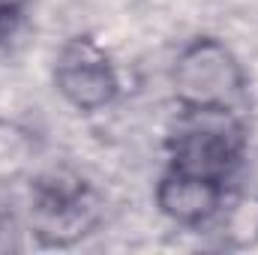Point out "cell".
<instances>
[{"label":"cell","instance_id":"8","mask_svg":"<svg viewBox=\"0 0 258 255\" xmlns=\"http://www.w3.org/2000/svg\"><path fill=\"white\" fill-rule=\"evenodd\" d=\"M27 30V3L24 0H0V54L12 51L15 42Z\"/></svg>","mask_w":258,"mask_h":255},{"label":"cell","instance_id":"7","mask_svg":"<svg viewBox=\"0 0 258 255\" xmlns=\"http://www.w3.org/2000/svg\"><path fill=\"white\" fill-rule=\"evenodd\" d=\"M225 219V237L231 240V246L237 249H246V246H255L258 243V198H243L237 204H231L228 216L222 213Z\"/></svg>","mask_w":258,"mask_h":255},{"label":"cell","instance_id":"2","mask_svg":"<svg viewBox=\"0 0 258 255\" xmlns=\"http://www.w3.org/2000/svg\"><path fill=\"white\" fill-rule=\"evenodd\" d=\"M246 123L240 111H192L180 108L168 129L165 153L171 171L204 180L231 183L246 156Z\"/></svg>","mask_w":258,"mask_h":255},{"label":"cell","instance_id":"3","mask_svg":"<svg viewBox=\"0 0 258 255\" xmlns=\"http://www.w3.org/2000/svg\"><path fill=\"white\" fill-rule=\"evenodd\" d=\"M171 93L177 108L243 111L249 75L240 57L219 36H192L171 63Z\"/></svg>","mask_w":258,"mask_h":255},{"label":"cell","instance_id":"6","mask_svg":"<svg viewBox=\"0 0 258 255\" xmlns=\"http://www.w3.org/2000/svg\"><path fill=\"white\" fill-rule=\"evenodd\" d=\"M33 156H36L33 132L21 123L0 120V183L18 177Z\"/></svg>","mask_w":258,"mask_h":255},{"label":"cell","instance_id":"1","mask_svg":"<svg viewBox=\"0 0 258 255\" xmlns=\"http://www.w3.org/2000/svg\"><path fill=\"white\" fill-rule=\"evenodd\" d=\"M105 204L99 189L69 168H51L30 180L27 231L45 249H69L87 240L102 222Z\"/></svg>","mask_w":258,"mask_h":255},{"label":"cell","instance_id":"4","mask_svg":"<svg viewBox=\"0 0 258 255\" xmlns=\"http://www.w3.org/2000/svg\"><path fill=\"white\" fill-rule=\"evenodd\" d=\"M51 81L60 99L81 114H96L120 96V72L90 33H75L57 48Z\"/></svg>","mask_w":258,"mask_h":255},{"label":"cell","instance_id":"5","mask_svg":"<svg viewBox=\"0 0 258 255\" xmlns=\"http://www.w3.org/2000/svg\"><path fill=\"white\" fill-rule=\"evenodd\" d=\"M225 198H228V183L180 174L171 168L162 171L153 189L159 213L180 228H204L216 222L225 210Z\"/></svg>","mask_w":258,"mask_h":255}]
</instances>
